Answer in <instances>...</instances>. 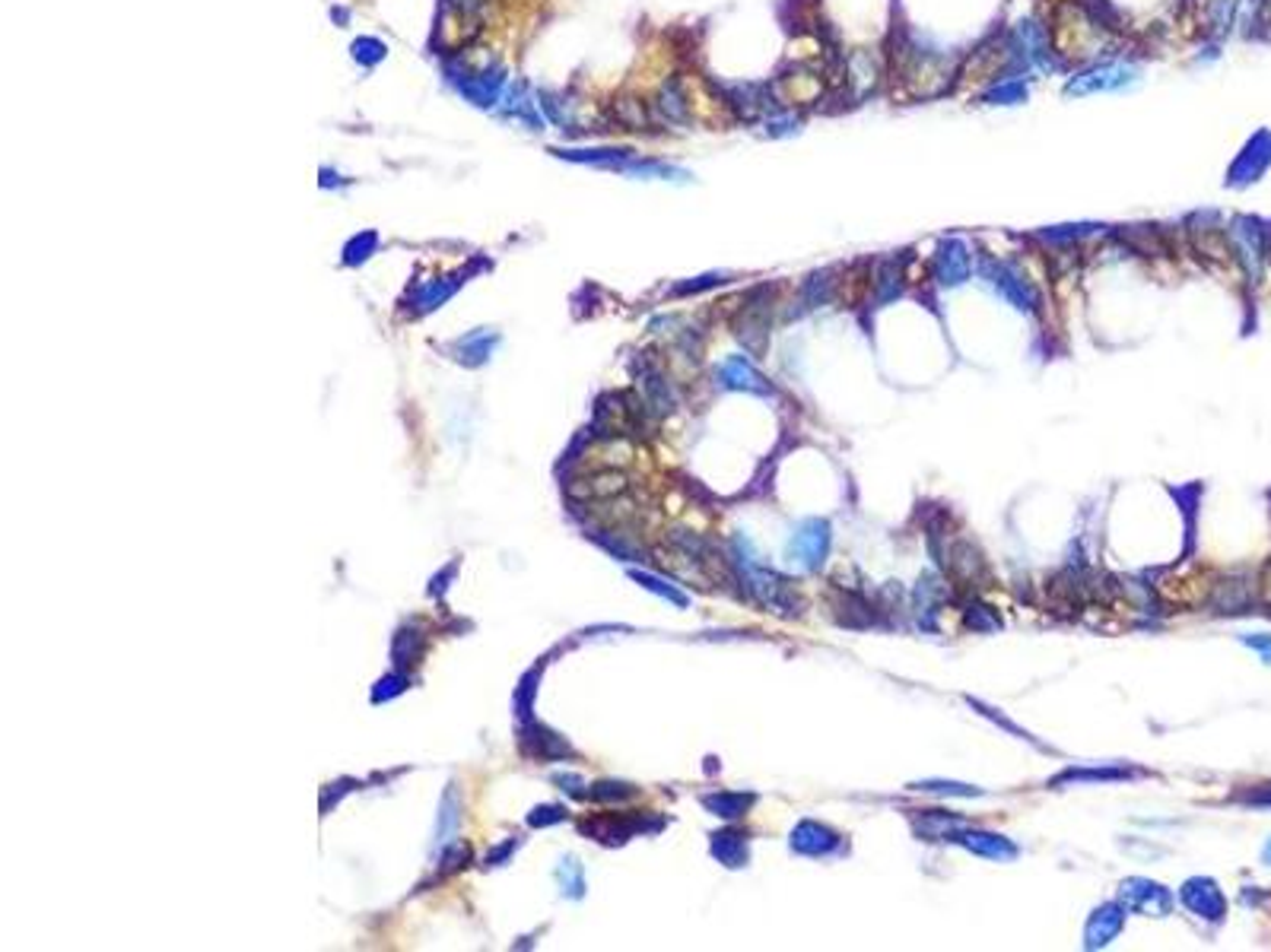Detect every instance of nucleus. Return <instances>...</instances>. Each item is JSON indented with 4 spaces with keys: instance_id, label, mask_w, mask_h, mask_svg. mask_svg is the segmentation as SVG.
<instances>
[{
    "instance_id": "f257e3e1",
    "label": "nucleus",
    "mask_w": 1271,
    "mask_h": 952,
    "mask_svg": "<svg viewBox=\"0 0 1271 952\" xmlns=\"http://www.w3.org/2000/svg\"><path fill=\"white\" fill-rule=\"evenodd\" d=\"M1138 83H1141V67L1135 61H1125V57H1113V61H1094L1071 73L1065 83V95L1068 99H1087V95L1100 92H1125Z\"/></svg>"
},
{
    "instance_id": "f03ea898",
    "label": "nucleus",
    "mask_w": 1271,
    "mask_h": 952,
    "mask_svg": "<svg viewBox=\"0 0 1271 952\" xmlns=\"http://www.w3.org/2000/svg\"><path fill=\"white\" fill-rule=\"evenodd\" d=\"M979 276L1018 311H1037L1039 295L1033 289V283L1027 280V273H1023L1014 261H1004V257H979Z\"/></svg>"
},
{
    "instance_id": "7ed1b4c3",
    "label": "nucleus",
    "mask_w": 1271,
    "mask_h": 952,
    "mask_svg": "<svg viewBox=\"0 0 1271 952\" xmlns=\"http://www.w3.org/2000/svg\"><path fill=\"white\" fill-rule=\"evenodd\" d=\"M1119 902H1122L1125 911L1157 914V918H1163V914H1170V908H1173V892L1163 889L1160 883H1151V880H1141V876H1135V880L1122 883V889H1119Z\"/></svg>"
},
{
    "instance_id": "20e7f679",
    "label": "nucleus",
    "mask_w": 1271,
    "mask_h": 952,
    "mask_svg": "<svg viewBox=\"0 0 1271 952\" xmlns=\"http://www.w3.org/2000/svg\"><path fill=\"white\" fill-rule=\"evenodd\" d=\"M744 568H747V585H751V590L763 600L766 606L779 609V613H798V597H795V590L789 587V581L779 578L770 568L754 565L751 559L744 562Z\"/></svg>"
},
{
    "instance_id": "39448f33",
    "label": "nucleus",
    "mask_w": 1271,
    "mask_h": 952,
    "mask_svg": "<svg viewBox=\"0 0 1271 952\" xmlns=\"http://www.w3.org/2000/svg\"><path fill=\"white\" fill-rule=\"evenodd\" d=\"M973 273V254L963 238H944L932 257V276L941 286H960Z\"/></svg>"
},
{
    "instance_id": "423d86ee",
    "label": "nucleus",
    "mask_w": 1271,
    "mask_h": 952,
    "mask_svg": "<svg viewBox=\"0 0 1271 952\" xmlns=\"http://www.w3.org/2000/svg\"><path fill=\"white\" fill-rule=\"evenodd\" d=\"M830 552V524L827 521H804L795 540L789 543V559L801 568H820V562Z\"/></svg>"
},
{
    "instance_id": "0eeeda50",
    "label": "nucleus",
    "mask_w": 1271,
    "mask_h": 952,
    "mask_svg": "<svg viewBox=\"0 0 1271 952\" xmlns=\"http://www.w3.org/2000/svg\"><path fill=\"white\" fill-rule=\"evenodd\" d=\"M1268 137L1271 133L1268 130H1261V133H1256L1249 143H1246V149L1240 152V159L1233 162V169H1230V175H1227V185L1230 188H1242V185H1249V181H1256L1261 171L1268 169V162H1271V147L1268 149H1261L1268 143Z\"/></svg>"
},
{
    "instance_id": "6e6552de",
    "label": "nucleus",
    "mask_w": 1271,
    "mask_h": 952,
    "mask_svg": "<svg viewBox=\"0 0 1271 952\" xmlns=\"http://www.w3.org/2000/svg\"><path fill=\"white\" fill-rule=\"evenodd\" d=\"M951 842L963 844L966 851L989 857V861H1014L1018 857V844H1011L1004 835L995 832H982V828H957V835Z\"/></svg>"
},
{
    "instance_id": "1a4fd4ad",
    "label": "nucleus",
    "mask_w": 1271,
    "mask_h": 952,
    "mask_svg": "<svg viewBox=\"0 0 1271 952\" xmlns=\"http://www.w3.org/2000/svg\"><path fill=\"white\" fill-rule=\"evenodd\" d=\"M1182 902H1185V908L1189 911H1195L1199 918H1208V921H1221L1223 918V911H1227V902H1223V895H1221V889H1218V883H1211V880H1189L1182 885Z\"/></svg>"
},
{
    "instance_id": "9d476101",
    "label": "nucleus",
    "mask_w": 1271,
    "mask_h": 952,
    "mask_svg": "<svg viewBox=\"0 0 1271 952\" xmlns=\"http://www.w3.org/2000/svg\"><path fill=\"white\" fill-rule=\"evenodd\" d=\"M792 847L798 854H811V857H827L833 851L842 847V838L833 832V828L820 825V823H801L792 832Z\"/></svg>"
},
{
    "instance_id": "9b49d317",
    "label": "nucleus",
    "mask_w": 1271,
    "mask_h": 952,
    "mask_svg": "<svg viewBox=\"0 0 1271 952\" xmlns=\"http://www.w3.org/2000/svg\"><path fill=\"white\" fill-rule=\"evenodd\" d=\"M718 378H722L725 387H735V390H751V394H773V387L766 385V378L744 356L725 359L722 368H718Z\"/></svg>"
},
{
    "instance_id": "f8f14e48",
    "label": "nucleus",
    "mask_w": 1271,
    "mask_h": 952,
    "mask_svg": "<svg viewBox=\"0 0 1271 952\" xmlns=\"http://www.w3.org/2000/svg\"><path fill=\"white\" fill-rule=\"evenodd\" d=\"M1122 923H1125V908H1122V904H1103V908H1097L1094 914H1090L1087 930H1084L1087 949L1106 946L1109 940H1116L1119 930H1122Z\"/></svg>"
},
{
    "instance_id": "ddd939ff",
    "label": "nucleus",
    "mask_w": 1271,
    "mask_h": 952,
    "mask_svg": "<svg viewBox=\"0 0 1271 952\" xmlns=\"http://www.w3.org/2000/svg\"><path fill=\"white\" fill-rule=\"evenodd\" d=\"M1030 99V83L1027 80H1001L985 86L979 92V105H989V109H1008V105H1020Z\"/></svg>"
},
{
    "instance_id": "4468645a",
    "label": "nucleus",
    "mask_w": 1271,
    "mask_h": 952,
    "mask_svg": "<svg viewBox=\"0 0 1271 952\" xmlns=\"http://www.w3.org/2000/svg\"><path fill=\"white\" fill-rule=\"evenodd\" d=\"M656 111H658L668 124H687V121H690L687 92L680 89V83H677V80H668L665 86H661L658 102H656Z\"/></svg>"
},
{
    "instance_id": "2eb2a0df",
    "label": "nucleus",
    "mask_w": 1271,
    "mask_h": 952,
    "mask_svg": "<svg viewBox=\"0 0 1271 952\" xmlns=\"http://www.w3.org/2000/svg\"><path fill=\"white\" fill-rule=\"evenodd\" d=\"M713 854L725 866H744L747 863V842L737 832H718L713 835Z\"/></svg>"
},
{
    "instance_id": "dca6fc26",
    "label": "nucleus",
    "mask_w": 1271,
    "mask_h": 952,
    "mask_svg": "<svg viewBox=\"0 0 1271 952\" xmlns=\"http://www.w3.org/2000/svg\"><path fill=\"white\" fill-rule=\"evenodd\" d=\"M903 292V273H899L897 261H884L878 264L875 270V299L878 302H890Z\"/></svg>"
},
{
    "instance_id": "f3484780",
    "label": "nucleus",
    "mask_w": 1271,
    "mask_h": 952,
    "mask_svg": "<svg viewBox=\"0 0 1271 952\" xmlns=\"http://www.w3.org/2000/svg\"><path fill=\"white\" fill-rule=\"evenodd\" d=\"M703 803H706V809H713L716 816L735 819V816H744V809L754 803V797L751 794H709V797H703Z\"/></svg>"
},
{
    "instance_id": "a211bd4d",
    "label": "nucleus",
    "mask_w": 1271,
    "mask_h": 952,
    "mask_svg": "<svg viewBox=\"0 0 1271 952\" xmlns=\"http://www.w3.org/2000/svg\"><path fill=\"white\" fill-rule=\"evenodd\" d=\"M1100 228H1103V226H1094V223H1080V226H1056V228H1046V232H1039V238H1042V242H1049V245H1068V242H1078V238L1097 235Z\"/></svg>"
},
{
    "instance_id": "6ab92c4d",
    "label": "nucleus",
    "mask_w": 1271,
    "mask_h": 952,
    "mask_svg": "<svg viewBox=\"0 0 1271 952\" xmlns=\"http://www.w3.org/2000/svg\"><path fill=\"white\" fill-rule=\"evenodd\" d=\"M493 343H496V337L483 343V330L471 333V337H464V340L458 343V352H461L458 359H461V362H468V366H477L480 359H487V356H490Z\"/></svg>"
},
{
    "instance_id": "aec40b11",
    "label": "nucleus",
    "mask_w": 1271,
    "mask_h": 952,
    "mask_svg": "<svg viewBox=\"0 0 1271 952\" xmlns=\"http://www.w3.org/2000/svg\"><path fill=\"white\" fill-rule=\"evenodd\" d=\"M556 876H559V883H563L566 895H573V899H578V895H582V889H585V883H582V870H578V863L573 861V857H566V861L559 863Z\"/></svg>"
},
{
    "instance_id": "412c9836",
    "label": "nucleus",
    "mask_w": 1271,
    "mask_h": 952,
    "mask_svg": "<svg viewBox=\"0 0 1271 952\" xmlns=\"http://www.w3.org/2000/svg\"><path fill=\"white\" fill-rule=\"evenodd\" d=\"M375 245H378V235H375V232H363V235H356L353 242L347 245V251H344V261H347V264H363L366 257L375 251Z\"/></svg>"
},
{
    "instance_id": "4be33fe9",
    "label": "nucleus",
    "mask_w": 1271,
    "mask_h": 952,
    "mask_svg": "<svg viewBox=\"0 0 1271 952\" xmlns=\"http://www.w3.org/2000/svg\"><path fill=\"white\" fill-rule=\"evenodd\" d=\"M633 578L639 581L642 587L656 590V594H661V597H665V600H671V604H677V606H687V597L680 594V590H675V587H671V585H665V581L652 578V575H646V571H633Z\"/></svg>"
},
{
    "instance_id": "5701e85b",
    "label": "nucleus",
    "mask_w": 1271,
    "mask_h": 952,
    "mask_svg": "<svg viewBox=\"0 0 1271 952\" xmlns=\"http://www.w3.org/2000/svg\"><path fill=\"white\" fill-rule=\"evenodd\" d=\"M353 57H356V61H363V64H375V61H382V57H385V45L378 42V38H356V42H353Z\"/></svg>"
},
{
    "instance_id": "b1692460",
    "label": "nucleus",
    "mask_w": 1271,
    "mask_h": 952,
    "mask_svg": "<svg viewBox=\"0 0 1271 952\" xmlns=\"http://www.w3.org/2000/svg\"><path fill=\"white\" fill-rule=\"evenodd\" d=\"M563 819H566V809H563V806H537L535 813L528 816V823L535 825V828H540V825L563 823Z\"/></svg>"
},
{
    "instance_id": "393cba45",
    "label": "nucleus",
    "mask_w": 1271,
    "mask_h": 952,
    "mask_svg": "<svg viewBox=\"0 0 1271 952\" xmlns=\"http://www.w3.org/2000/svg\"><path fill=\"white\" fill-rule=\"evenodd\" d=\"M918 790H935V794H960V797H973L979 794L976 787H963V784H944V781H925V784H916Z\"/></svg>"
},
{
    "instance_id": "a878e982",
    "label": "nucleus",
    "mask_w": 1271,
    "mask_h": 952,
    "mask_svg": "<svg viewBox=\"0 0 1271 952\" xmlns=\"http://www.w3.org/2000/svg\"><path fill=\"white\" fill-rule=\"evenodd\" d=\"M592 794L597 800H626V797H633L636 790L630 784H595Z\"/></svg>"
},
{
    "instance_id": "bb28decb",
    "label": "nucleus",
    "mask_w": 1271,
    "mask_h": 952,
    "mask_svg": "<svg viewBox=\"0 0 1271 952\" xmlns=\"http://www.w3.org/2000/svg\"><path fill=\"white\" fill-rule=\"evenodd\" d=\"M716 283H725V280H722V276H699L696 283H684V286H677L675 292H677V295H680V292H699V289H706V286H716Z\"/></svg>"
},
{
    "instance_id": "cd10ccee",
    "label": "nucleus",
    "mask_w": 1271,
    "mask_h": 952,
    "mask_svg": "<svg viewBox=\"0 0 1271 952\" xmlns=\"http://www.w3.org/2000/svg\"><path fill=\"white\" fill-rule=\"evenodd\" d=\"M1242 642H1246L1249 647H1256V651H1261V657H1265V661L1271 664V638H1256V635H1246V638H1242Z\"/></svg>"
},
{
    "instance_id": "c85d7f7f",
    "label": "nucleus",
    "mask_w": 1271,
    "mask_h": 952,
    "mask_svg": "<svg viewBox=\"0 0 1271 952\" xmlns=\"http://www.w3.org/2000/svg\"><path fill=\"white\" fill-rule=\"evenodd\" d=\"M1246 800H1249V803H1265V806H1271V787H1261V790H1256V794H1249Z\"/></svg>"
},
{
    "instance_id": "c756f323",
    "label": "nucleus",
    "mask_w": 1271,
    "mask_h": 952,
    "mask_svg": "<svg viewBox=\"0 0 1271 952\" xmlns=\"http://www.w3.org/2000/svg\"><path fill=\"white\" fill-rule=\"evenodd\" d=\"M1261 857H1265V863H1271V842L1265 844V854H1261Z\"/></svg>"
}]
</instances>
